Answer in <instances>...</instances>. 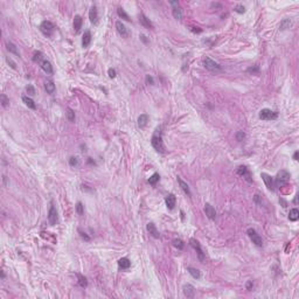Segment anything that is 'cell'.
<instances>
[{"label":"cell","mask_w":299,"mask_h":299,"mask_svg":"<svg viewBox=\"0 0 299 299\" xmlns=\"http://www.w3.org/2000/svg\"><path fill=\"white\" fill-rule=\"evenodd\" d=\"M41 68L45 73H47V74H49V75H53V73H54L53 65H52V63H50L49 61L43 60V61L41 62Z\"/></svg>","instance_id":"d6986e66"},{"label":"cell","mask_w":299,"mask_h":299,"mask_svg":"<svg viewBox=\"0 0 299 299\" xmlns=\"http://www.w3.org/2000/svg\"><path fill=\"white\" fill-rule=\"evenodd\" d=\"M42 59V53L41 52H34V56H33V61L34 62H40ZM42 62V61H41Z\"/></svg>","instance_id":"b9f144b4"},{"label":"cell","mask_w":299,"mask_h":299,"mask_svg":"<svg viewBox=\"0 0 299 299\" xmlns=\"http://www.w3.org/2000/svg\"><path fill=\"white\" fill-rule=\"evenodd\" d=\"M246 234H248V236L250 237V240L252 241V243H254L256 246H263V240H262V237L257 234V231H256L254 228L248 229V230H246Z\"/></svg>","instance_id":"5b68a950"},{"label":"cell","mask_w":299,"mask_h":299,"mask_svg":"<svg viewBox=\"0 0 299 299\" xmlns=\"http://www.w3.org/2000/svg\"><path fill=\"white\" fill-rule=\"evenodd\" d=\"M108 73H109V77H110V78H115V77H116V75H117L116 70H115V69H112V68H110V69L108 70Z\"/></svg>","instance_id":"f6af8a7d"},{"label":"cell","mask_w":299,"mask_h":299,"mask_svg":"<svg viewBox=\"0 0 299 299\" xmlns=\"http://www.w3.org/2000/svg\"><path fill=\"white\" fill-rule=\"evenodd\" d=\"M170 4L172 5V14L174 19L176 20H181L182 19V10L181 7L179 6V2L178 1H170Z\"/></svg>","instance_id":"30bf717a"},{"label":"cell","mask_w":299,"mask_h":299,"mask_svg":"<svg viewBox=\"0 0 299 299\" xmlns=\"http://www.w3.org/2000/svg\"><path fill=\"white\" fill-rule=\"evenodd\" d=\"M22 102L26 104V106H28V108L32 109V110H35L36 109L35 102L32 100V98H30L28 96H22Z\"/></svg>","instance_id":"d4e9b609"},{"label":"cell","mask_w":299,"mask_h":299,"mask_svg":"<svg viewBox=\"0 0 299 299\" xmlns=\"http://www.w3.org/2000/svg\"><path fill=\"white\" fill-rule=\"evenodd\" d=\"M189 243H191V246L194 248V250L198 252V257H199L200 262H201V263H205V261H206L205 252H203L202 248H201V246H200L199 241H196L195 238H191V240H189Z\"/></svg>","instance_id":"8992f818"},{"label":"cell","mask_w":299,"mask_h":299,"mask_svg":"<svg viewBox=\"0 0 299 299\" xmlns=\"http://www.w3.org/2000/svg\"><path fill=\"white\" fill-rule=\"evenodd\" d=\"M279 202H281V203H283V207H284V208H285V207H286V206H287V203H286V202H285V201H284V200H283V199H279Z\"/></svg>","instance_id":"f907efd6"},{"label":"cell","mask_w":299,"mask_h":299,"mask_svg":"<svg viewBox=\"0 0 299 299\" xmlns=\"http://www.w3.org/2000/svg\"><path fill=\"white\" fill-rule=\"evenodd\" d=\"M48 221L52 226H55L57 221H59V215H57V210L55 208V206L53 205V202L50 203V208L48 211Z\"/></svg>","instance_id":"9c48e42d"},{"label":"cell","mask_w":299,"mask_h":299,"mask_svg":"<svg viewBox=\"0 0 299 299\" xmlns=\"http://www.w3.org/2000/svg\"><path fill=\"white\" fill-rule=\"evenodd\" d=\"M261 178L263 179L265 186L268 187L269 191H273L275 189V182H273V178L269 175L268 173H261Z\"/></svg>","instance_id":"8fae6325"},{"label":"cell","mask_w":299,"mask_h":299,"mask_svg":"<svg viewBox=\"0 0 299 299\" xmlns=\"http://www.w3.org/2000/svg\"><path fill=\"white\" fill-rule=\"evenodd\" d=\"M182 291H183V294L185 297L187 298H193L194 294H195V287L191 284H185L183 287H182Z\"/></svg>","instance_id":"4fadbf2b"},{"label":"cell","mask_w":299,"mask_h":299,"mask_svg":"<svg viewBox=\"0 0 299 299\" xmlns=\"http://www.w3.org/2000/svg\"><path fill=\"white\" fill-rule=\"evenodd\" d=\"M237 174L240 176H242L246 181H248L249 183H251L252 182V175L251 173H250V171L248 170V167L246 166H238V168H237Z\"/></svg>","instance_id":"ba28073f"},{"label":"cell","mask_w":299,"mask_h":299,"mask_svg":"<svg viewBox=\"0 0 299 299\" xmlns=\"http://www.w3.org/2000/svg\"><path fill=\"white\" fill-rule=\"evenodd\" d=\"M205 213L208 218L215 220V217H216V210H215V208H214L210 203H208V202L205 205Z\"/></svg>","instance_id":"7c38bea8"},{"label":"cell","mask_w":299,"mask_h":299,"mask_svg":"<svg viewBox=\"0 0 299 299\" xmlns=\"http://www.w3.org/2000/svg\"><path fill=\"white\" fill-rule=\"evenodd\" d=\"M89 19L92 24H97L98 22V12H97V7L91 6L90 11H89Z\"/></svg>","instance_id":"ac0fdd59"},{"label":"cell","mask_w":299,"mask_h":299,"mask_svg":"<svg viewBox=\"0 0 299 299\" xmlns=\"http://www.w3.org/2000/svg\"><path fill=\"white\" fill-rule=\"evenodd\" d=\"M203 65H205L206 69H208L211 73H221L222 71V67L218 65L217 62H215L214 60H211L210 57L203 59Z\"/></svg>","instance_id":"7a4b0ae2"},{"label":"cell","mask_w":299,"mask_h":299,"mask_svg":"<svg viewBox=\"0 0 299 299\" xmlns=\"http://www.w3.org/2000/svg\"><path fill=\"white\" fill-rule=\"evenodd\" d=\"M292 25V21L290 20V19H283L281 20V25H279V30H287V28H290V26Z\"/></svg>","instance_id":"f546056e"},{"label":"cell","mask_w":299,"mask_h":299,"mask_svg":"<svg viewBox=\"0 0 299 299\" xmlns=\"http://www.w3.org/2000/svg\"><path fill=\"white\" fill-rule=\"evenodd\" d=\"M187 271L189 272V275L192 276L193 278H195V279H200L201 278V272H200L198 269H195V268H192V266H188L187 268Z\"/></svg>","instance_id":"484cf974"},{"label":"cell","mask_w":299,"mask_h":299,"mask_svg":"<svg viewBox=\"0 0 299 299\" xmlns=\"http://www.w3.org/2000/svg\"><path fill=\"white\" fill-rule=\"evenodd\" d=\"M173 246H175V248H178L179 250H182L183 246H185V243L180 238H175V240H173Z\"/></svg>","instance_id":"d6a6232c"},{"label":"cell","mask_w":299,"mask_h":299,"mask_svg":"<svg viewBox=\"0 0 299 299\" xmlns=\"http://www.w3.org/2000/svg\"><path fill=\"white\" fill-rule=\"evenodd\" d=\"M77 277H78V284H80V286L82 287H85L87 285H88V281H87V278L84 277V276L80 275V273H77Z\"/></svg>","instance_id":"1f68e13d"},{"label":"cell","mask_w":299,"mask_h":299,"mask_svg":"<svg viewBox=\"0 0 299 299\" xmlns=\"http://www.w3.org/2000/svg\"><path fill=\"white\" fill-rule=\"evenodd\" d=\"M78 233H80V236H81V237H82L83 240H84V241H87V242H90V237H89L88 235L85 234V233H84V231H82V230H81V229H78Z\"/></svg>","instance_id":"ee69618b"},{"label":"cell","mask_w":299,"mask_h":299,"mask_svg":"<svg viewBox=\"0 0 299 299\" xmlns=\"http://www.w3.org/2000/svg\"><path fill=\"white\" fill-rule=\"evenodd\" d=\"M246 290H252V287H254V283H252V281H246Z\"/></svg>","instance_id":"7dc6e473"},{"label":"cell","mask_w":299,"mask_h":299,"mask_svg":"<svg viewBox=\"0 0 299 299\" xmlns=\"http://www.w3.org/2000/svg\"><path fill=\"white\" fill-rule=\"evenodd\" d=\"M211 7H220V8H222V5H221V4H215V2H213V4H211Z\"/></svg>","instance_id":"c3c4849f"},{"label":"cell","mask_w":299,"mask_h":299,"mask_svg":"<svg viewBox=\"0 0 299 299\" xmlns=\"http://www.w3.org/2000/svg\"><path fill=\"white\" fill-rule=\"evenodd\" d=\"M82 24H83V19L81 15H75L74 18V30L76 33L80 32V30L82 28Z\"/></svg>","instance_id":"603a6c76"},{"label":"cell","mask_w":299,"mask_h":299,"mask_svg":"<svg viewBox=\"0 0 299 299\" xmlns=\"http://www.w3.org/2000/svg\"><path fill=\"white\" fill-rule=\"evenodd\" d=\"M258 116H259V118L262 120H272V119H276V118L278 117V113L272 111V110H270V109H262L259 111Z\"/></svg>","instance_id":"52a82bcc"},{"label":"cell","mask_w":299,"mask_h":299,"mask_svg":"<svg viewBox=\"0 0 299 299\" xmlns=\"http://www.w3.org/2000/svg\"><path fill=\"white\" fill-rule=\"evenodd\" d=\"M139 21H140V24L143 25L145 28H147V30H153V28H154V26H153V24L151 22V20L147 18L145 14H143V13L139 15Z\"/></svg>","instance_id":"9a60e30c"},{"label":"cell","mask_w":299,"mask_h":299,"mask_svg":"<svg viewBox=\"0 0 299 299\" xmlns=\"http://www.w3.org/2000/svg\"><path fill=\"white\" fill-rule=\"evenodd\" d=\"M293 159H294V160H298V151L294 152V154H293Z\"/></svg>","instance_id":"681fc988"},{"label":"cell","mask_w":299,"mask_h":299,"mask_svg":"<svg viewBox=\"0 0 299 299\" xmlns=\"http://www.w3.org/2000/svg\"><path fill=\"white\" fill-rule=\"evenodd\" d=\"M289 180H290V173L285 170H281V172H278V174L276 176L275 186L276 187H283V186L286 185Z\"/></svg>","instance_id":"6da1fadb"},{"label":"cell","mask_w":299,"mask_h":299,"mask_svg":"<svg viewBox=\"0 0 299 299\" xmlns=\"http://www.w3.org/2000/svg\"><path fill=\"white\" fill-rule=\"evenodd\" d=\"M90 43H91V33H90V30H85L82 37V46L87 48L90 46Z\"/></svg>","instance_id":"ffe728a7"},{"label":"cell","mask_w":299,"mask_h":299,"mask_svg":"<svg viewBox=\"0 0 299 299\" xmlns=\"http://www.w3.org/2000/svg\"><path fill=\"white\" fill-rule=\"evenodd\" d=\"M69 165H70L71 167H77V166L80 165V161H78V159H77L76 157H71V158L69 159Z\"/></svg>","instance_id":"60d3db41"},{"label":"cell","mask_w":299,"mask_h":299,"mask_svg":"<svg viewBox=\"0 0 299 299\" xmlns=\"http://www.w3.org/2000/svg\"><path fill=\"white\" fill-rule=\"evenodd\" d=\"M151 144H152V146L154 147L155 151H158L160 153L165 152V145H164V141H163L161 135H157V133L153 135L152 139H151Z\"/></svg>","instance_id":"3957f363"},{"label":"cell","mask_w":299,"mask_h":299,"mask_svg":"<svg viewBox=\"0 0 299 299\" xmlns=\"http://www.w3.org/2000/svg\"><path fill=\"white\" fill-rule=\"evenodd\" d=\"M6 46H7V50H8V52H11V53L14 54V55H17V56H20V53H19L18 48H17V46H15L13 42H7Z\"/></svg>","instance_id":"83f0119b"},{"label":"cell","mask_w":299,"mask_h":299,"mask_svg":"<svg viewBox=\"0 0 299 299\" xmlns=\"http://www.w3.org/2000/svg\"><path fill=\"white\" fill-rule=\"evenodd\" d=\"M40 30H41V33L43 34L45 36H52L54 33V30H55V26H54L50 21H48V20H45V21H42L41 25H40Z\"/></svg>","instance_id":"277c9868"},{"label":"cell","mask_w":299,"mask_h":299,"mask_svg":"<svg viewBox=\"0 0 299 299\" xmlns=\"http://www.w3.org/2000/svg\"><path fill=\"white\" fill-rule=\"evenodd\" d=\"M147 231L150 233V235L152 236V237H154V238H159L160 237V234H159V230L157 229V227H155V224L152 222H150L148 224H147Z\"/></svg>","instance_id":"e0dca14e"},{"label":"cell","mask_w":299,"mask_h":299,"mask_svg":"<svg viewBox=\"0 0 299 299\" xmlns=\"http://www.w3.org/2000/svg\"><path fill=\"white\" fill-rule=\"evenodd\" d=\"M178 182H179V185H180V187H181V189L183 191V193L186 194L187 196H192V193H191V189H189V186H188L186 182L183 181V180H181L179 176H178Z\"/></svg>","instance_id":"7402d4cb"},{"label":"cell","mask_w":299,"mask_h":299,"mask_svg":"<svg viewBox=\"0 0 299 299\" xmlns=\"http://www.w3.org/2000/svg\"><path fill=\"white\" fill-rule=\"evenodd\" d=\"M159 179H160V175H159L158 173H154V174L148 179V183H150V185H155V183L159 181Z\"/></svg>","instance_id":"836d02e7"},{"label":"cell","mask_w":299,"mask_h":299,"mask_svg":"<svg viewBox=\"0 0 299 299\" xmlns=\"http://www.w3.org/2000/svg\"><path fill=\"white\" fill-rule=\"evenodd\" d=\"M235 138H236V140L242 141L244 138H246V133H244L243 131H237L236 135H235Z\"/></svg>","instance_id":"ab89813d"},{"label":"cell","mask_w":299,"mask_h":299,"mask_svg":"<svg viewBox=\"0 0 299 299\" xmlns=\"http://www.w3.org/2000/svg\"><path fill=\"white\" fill-rule=\"evenodd\" d=\"M116 28H117L118 33L123 36V37H128L129 36V30H128V28L125 27V25L122 21H117L116 22Z\"/></svg>","instance_id":"2e32d148"},{"label":"cell","mask_w":299,"mask_h":299,"mask_svg":"<svg viewBox=\"0 0 299 299\" xmlns=\"http://www.w3.org/2000/svg\"><path fill=\"white\" fill-rule=\"evenodd\" d=\"M1 279H5V272L1 271Z\"/></svg>","instance_id":"816d5d0a"},{"label":"cell","mask_w":299,"mask_h":299,"mask_svg":"<svg viewBox=\"0 0 299 299\" xmlns=\"http://www.w3.org/2000/svg\"><path fill=\"white\" fill-rule=\"evenodd\" d=\"M45 88H46V91H47L48 94L52 95L55 91V84H54L53 81H47L46 84H45Z\"/></svg>","instance_id":"4dcf8cb0"},{"label":"cell","mask_w":299,"mask_h":299,"mask_svg":"<svg viewBox=\"0 0 299 299\" xmlns=\"http://www.w3.org/2000/svg\"><path fill=\"white\" fill-rule=\"evenodd\" d=\"M145 80H146V83H147V84H151V85H153V84H154V80H153L152 76H150V75H146Z\"/></svg>","instance_id":"bcb514c9"},{"label":"cell","mask_w":299,"mask_h":299,"mask_svg":"<svg viewBox=\"0 0 299 299\" xmlns=\"http://www.w3.org/2000/svg\"><path fill=\"white\" fill-rule=\"evenodd\" d=\"M138 126L140 128V129H144L145 126L147 125V123H148V116L147 115H145V113H143V115H140L139 117H138Z\"/></svg>","instance_id":"cb8c5ba5"},{"label":"cell","mask_w":299,"mask_h":299,"mask_svg":"<svg viewBox=\"0 0 299 299\" xmlns=\"http://www.w3.org/2000/svg\"><path fill=\"white\" fill-rule=\"evenodd\" d=\"M6 62H7V65H10L12 69H17V65H15V62L13 61L12 59H10V57H6Z\"/></svg>","instance_id":"7bdbcfd3"},{"label":"cell","mask_w":299,"mask_h":299,"mask_svg":"<svg viewBox=\"0 0 299 299\" xmlns=\"http://www.w3.org/2000/svg\"><path fill=\"white\" fill-rule=\"evenodd\" d=\"M76 213L78 215H83L84 214V206L82 202H77L76 203Z\"/></svg>","instance_id":"8d00e7d4"},{"label":"cell","mask_w":299,"mask_h":299,"mask_svg":"<svg viewBox=\"0 0 299 299\" xmlns=\"http://www.w3.org/2000/svg\"><path fill=\"white\" fill-rule=\"evenodd\" d=\"M0 100H1V105L4 106V108H6V106L10 104V98H8L5 94H2L1 96H0Z\"/></svg>","instance_id":"e575fe53"},{"label":"cell","mask_w":299,"mask_h":299,"mask_svg":"<svg viewBox=\"0 0 299 299\" xmlns=\"http://www.w3.org/2000/svg\"><path fill=\"white\" fill-rule=\"evenodd\" d=\"M234 11L236 13H238V14H243V13L246 12V7L243 6V5H241V4H238V5L235 6Z\"/></svg>","instance_id":"74e56055"},{"label":"cell","mask_w":299,"mask_h":299,"mask_svg":"<svg viewBox=\"0 0 299 299\" xmlns=\"http://www.w3.org/2000/svg\"><path fill=\"white\" fill-rule=\"evenodd\" d=\"M299 218V210L297 209V208H293V209H291L290 210V214H289V220L290 221H292V222H294V221H297Z\"/></svg>","instance_id":"f1b7e54d"},{"label":"cell","mask_w":299,"mask_h":299,"mask_svg":"<svg viewBox=\"0 0 299 299\" xmlns=\"http://www.w3.org/2000/svg\"><path fill=\"white\" fill-rule=\"evenodd\" d=\"M117 14H118V17H119V18H122L123 20H125V21H129V22L131 21V19H130L129 14H128V13L124 11L123 7H118Z\"/></svg>","instance_id":"4316f807"},{"label":"cell","mask_w":299,"mask_h":299,"mask_svg":"<svg viewBox=\"0 0 299 299\" xmlns=\"http://www.w3.org/2000/svg\"><path fill=\"white\" fill-rule=\"evenodd\" d=\"M26 91H27V94L30 95V96H34V95L36 94L35 88H34L32 84H28V85L26 87Z\"/></svg>","instance_id":"f35d334b"},{"label":"cell","mask_w":299,"mask_h":299,"mask_svg":"<svg viewBox=\"0 0 299 299\" xmlns=\"http://www.w3.org/2000/svg\"><path fill=\"white\" fill-rule=\"evenodd\" d=\"M165 202H166V206H167V208L170 209V210H172V209H174V207H175V203H176V198L174 194H168L167 196H166V199H165Z\"/></svg>","instance_id":"5bb4252c"},{"label":"cell","mask_w":299,"mask_h":299,"mask_svg":"<svg viewBox=\"0 0 299 299\" xmlns=\"http://www.w3.org/2000/svg\"><path fill=\"white\" fill-rule=\"evenodd\" d=\"M118 266H119V269L126 270V269H129L130 266H131V262H130L129 258L123 257V258H120V259L118 261Z\"/></svg>","instance_id":"44dd1931"},{"label":"cell","mask_w":299,"mask_h":299,"mask_svg":"<svg viewBox=\"0 0 299 299\" xmlns=\"http://www.w3.org/2000/svg\"><path fill=\"white\" fill-rule=\"evenodd\" d=\"M67 111H68L67 112V117L69 119V122H75V112H74V110L70 109V108H68Z\"/></svg>","instance_id":"d590c367"}]
</instances>
